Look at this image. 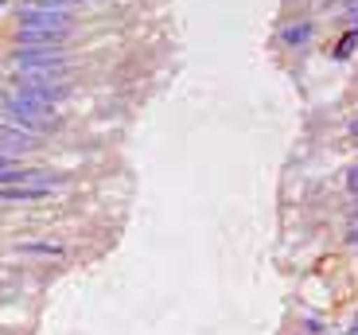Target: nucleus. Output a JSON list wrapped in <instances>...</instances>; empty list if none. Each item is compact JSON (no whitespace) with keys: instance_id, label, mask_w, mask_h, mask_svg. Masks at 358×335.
<instances>
[{"instance_id":"1","label":"nucleus","mask_w":358,"mask_h":335,"mask_svg":"<svg viewBox=\"0 0 358 335\" xmlns=\"http://www.w3.org/2000/svg\"><path fill=\"white\" fill-rule=\"evenodd\" d=\"M4 113H8L12 121H20V129H27V133H47V129L59 125L55 113H51V106H39V101L20 98V94L12 101H4Z\"/></svg>"},{"instance_id":"2","label":"nucleus","mask_w":358,"mask_h":335,"mask_svg":"<svg viewBox=\"0 0 358 335\" xmlns=\"http://www.w3.org/2000/svg\"><path fill=\"white\" fill-rule=\"evenodd\" d=\"M20 31H71V16L63 8H24Z\"/></svg>"},{"instance_id":"3","label":"nucleus","mask_w":358,"mask_h":335,"mask_svg":"<svg viewBox=\"0 0 358 335\" xmlns=\"http://www.w3.org/2000/svg\"><path fill=\"white\" fill-rule=\"evenodd\" d=\"M16 66L24 74L31 71H55V66H66V51H55V47H20L16 55Z\"/></svg>"},{"instance_id":"4","label":"nucleus","mask_w":358,"mask_h":335,"mask_svg":"<svg viewBox=\"0 0 358 335\" xmlns=\"http://www.w3.org/2000/svg\"><path fill=\"white\" fill-rule=\"evenodd\" d=\"M39 136L27 133L20 125H0V156H16V152H27V148H36Z\"/></svg>"},{"instance_id":"5","label":"nucleus","mask_w":358,"mask_h":335,"mask_svg":"<svg viewBox=\"0 0 358 335\" xmlns=\"http://www.w3.org/2000/svg\"><path fill=\"white\" fill-rule=\"evenodd\" d=\"M280 39H285L288 47L308 43V39H312V24H308V20H296V24H288L285 31H280Z\"/></svg>"},{"instance_id":"6","label":"nucleus","mask_w":358,"mask_h":335,"mask_svg":"<svg viewBox=\"0 0 358 335\" xmlns=\"http://www.w3.org/2000/svg\"><path fill=\"white\" fill-rule=\"evenodd\" d=\"M20 176V164L12 156H0V183H12Z\"/></svg>"},{"instance_id":"7","label":"nucleus","mask_w":358,"mask_h":335,"mask_svg":"<svg viewBox=\"0 0 358 335\" xmlns=\"http://www.w3.org/2000/svg\"><path fill=\"white\" fill-rule=\"evenodd\" d=\"M355 43H358V31H347V39H343V43L335 47V59H347V55L355 51Z\"/></svg>"},{"instance_id":"8","label":"nucleus","mask_w":358,"mask_h":335,"mask_svg":"<svg viewBox=\"0 0 358 335\" xmlns=\"http://www.w3.org/2000/svg\"><path fill=\"white\" fill-rule=\"evenodd\" d=\"M347 191H350V195H358V164L347 172Z\"/></svg>"},{"instance_id":"9","label":"nucleus","mask_w":358,"mask_h":335,"mask_svg":"<svg viewBox=\"0 0 358 335\" xmlns=\"http://www.w3.org/2000/svg\"><path fill=\"white\" fill-rule=\"evenodd\" d=\"M347 20H350V24H358V0H347Z\"/></svg>"},{"instance_id":"10","label":"nucleus","mask_w":358,"mask_h":335,"mask_svg":"<svg viewBox=\"0 0 358 335\" xmlns=\"http://www.w3.org/2000/svg\"><path fill=\"white\" fill-rule=\"evenodd\" d=\"M350 245H358V227H350Z\"/></svg>"},{"instance_id":"11","label":"nucleus","mask_w":358,"mask_h":335,"mask_svg":"<svg viewBox=\"0 0 358 335\" xmlns=\"http://www.w3.org/2000/svg\"><path fill=\"white\" fill-rule=\"evenodd\" d=\"M350 133H355V136H358V117H355V121H350Z\"/></svg>"},{"instance_id":"12","label":"nucleus","mask_w":358,"mask_h":335,"mask_svg":"<svg viewBox=\"0 0 358 335\" xmlns=\"http://www.w3.org/2000/svg\"><path fill=\"white\" fill-rule=\"evenodd\" d=\"M350 335H358V316H355V324H350Z\"/></svg>"}]
</instances>
